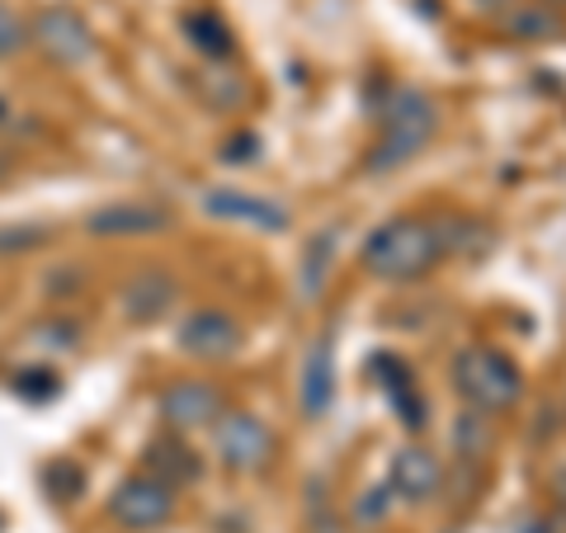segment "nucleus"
Segmentation results:
<instances>
[{
    "label": "nucleus",
    "instance_id": "obj_1",
    "mask_svg": "<svg viewBox=\"0 0 566 533\" xmlns=\"http://www.w3.org/2000/svg\"><path fill=\"white\" fill-rule=\"evenodd\" d=\"M359 260L382 283H420L449 260V232L434 218L401 212V218H387L382 227L368 232Z\"/></svg>",
    "mask_w": 566,
    "mask_h": 533
},
{
    "label": "nucleus",
    "instance_id": "obj_2",
    "mask_svg": "<svg viewBox=\"0 0 566 533\" xmlns=\"http://www.w3.org/2000/svg\"><path fill=\"white\" fill-rule=\"evenodd\" d=\"M453 393L468 411H482V416H505L515 411L520 397H524V373L520 364L510 359L505 349L495 345H463L453 354Z\"/></svg>",
    "mask_w": 566,
    "mask_h": 533
},
{
    "label": "nucleus",
    "instance_id": "obj_3",
    "mask_svg": "<svg viewBox=\"0 0 566 533\" xmlns=\"http://www.w3.org/2000/svg\"><path fill=\"white\" fill-rule=\"evenodd\" d=\"M439 128V109L434 100L416 91V85H401V91H392V100H387L382 109V123H378V142L374 151L364 156V170H397L406 161H416V156L430 147V137Z\"/></svg>",
    "mask_w": 566,
    "mask_h": 533
},
{
    "label": "nucleus",
    "instance_id": "obj_4",
    "mask_svg": "<svg viewBox=\"0 0 566 533\" xmlns=\"http://www.w3.org/2000/svg\"><path fill=\"white\" fill-rule=\"evenodd\" d=\"M212 458L232 477H260L279 458V439L255 411H222L212 420Z\"/></svg>",
    "mask_w": 566,
    "mask_h": 533
},
{
    "label": "nucleus",
    "instance_id": "obj_5",
    "mask_svg": "<svg viewBox=\"0 0 566 533\" xmlns=\"http://www.w3.org/2000/svg\"><path fill=\"white\" fill-rule=\"evenodd\" d=\"M29 43L43 52L52 66H81L95 58V29L85 24L81 10L71 6H43L29 20Z\"/></svg>",
    "mask_w": 566,
    "mask_h": 533
},
{
    "label": "nucleus",
    "instance_id": "obj_6",
    "mask_svg": "<svg viewBox=\"0 0 566 533\" xmlns=\"http://www.w3.org/2000/svg\"><path fill=\"white\" fill-rule=\"evenodd\" d=\"M109 520L118 529L151 533L175 520V491L166 482H156L151 472H133L109 491Z\"/></svg>",
    "mask_w": 566,
    "mask_h": 533
},
{
    "label": "nucleus",
    "instance_id": "obj_7",
    "mask_svg": "<svg viewBox=\"0 0 566 533\" xmlns=\"http://www.w3.org/2000/svg\"><path fill=\"white\" fill-rule=\"evenodd\" d=\"M227 411V393L212 378H180L156 397V416L166 420V430H212V420Z\"/></svg>",
    "mask_w": 566,
    "mask_h": 533
},
{
    "label": "nucleus",
    "instance_id": "obj_8",
    "mask_svg": "<svg viewBox=\"0 0 566 533\" xmlns=\"http://www.w3.org/2000/svg\"><path fill=\"white\" fill-rule=\"evenodd\" d=\"M387 491H392V501L430 505L444 491V458L434 449H424V443H406V449L392 453V463H387Z\"/></svg>",
    "mask_w": 566,
    "mask_h": 533
},
{
    "label": "nucleus",
    "instance_id": "obj_9",
    "mask_svg": "<svg viewBox=\"0 0 566 533\" xmlns=\"http://www.w3.org/2000/svg\"><path fill=\"white\" fill-rule=\"evenodd\" d=\"M241 341H245L241 322L232 312H222V307H199V312H189L180 322V349L189 354V359L222 364V359H232V354L241 349Z\"/></svg>",
    "mask_w": 566,
    "mask_h": 533
},
{
    "label": "nucleus",
    "instance_id": "obj_10",
    "mask_svg": "<svg viewBox=\"0 0 566 533\" xmlns=\"http://www.w3.org/2000/svg\"><path fill=\"white\" fill-rule=\"evenodd\" d=\"M203 212L208 218H222V222H245L255 232H289V208L264 199V194L251 189H237V185H212L203 194Z\"/></svg>",
    "mask_w": 566,
    "mask_h": 533
},
{
    "label": "nucleus",
    "instance_id": "obj_11",
    "mask_svg": "<svg viewBox=\"0 0 566 533\" xmlns=\"http://www.w3.org/2000/svg\"><path fill=\"white\" fill-rule=\"evenodd\" d=\"M368 373H374V383L387 393V401H392V411L401 416V425L411 435H420L424 425H430V401H424L416 373L406 359H397V354H374V364H368Z\"/></svg>",
    "mask_w": 566,
    "mask_h": 533
},
{
    "label": "nucleus",
    "instance_id": "obj_12",
    "mask_svg": "<svg viewBox=\"0 0 566 533\" xmlns=\"http://www.w3.org/2000/svg\"><path fill=\"white\" fill-rule=\"evenodd\" d=\"M175 297H180V283H175L166 270L147 264V270H137L118 289V312L128 316L133 326H151V322H161V316L175 307Z\"/></svg>",
    "mask_w": 566,
    "mask_h": 533
},
{
    "label": "nucleus",
    "instance_id": "obj_13",
    "mask_svg": "<svg viewBox=\"0 0 566 533\" xmlns=\"http://www.w3.org/2000/svg\"><path fill=\"white\" fill-rule=\"evenodd\" d=\"M142 472H151L156 482L180 491V487H193L203 477V458L193 453L175 430H166V435H156L147 449H142Z\"/></svg>",
    "mask_w": 566,
    "mask_h": 533
},
{
    "label": "nucleus",
    "instance_id": "obj_14",
    "mask_svg": "<svg viewBox=\"0 0 566 533\" xmlns=\"http://www.w3.org/2000/svg\"><path fill=\"white\" fill-rule=\"evenodd\" d=\"M170 227V212L161 203H104L85 218L91 237H156Z\"/></svg>",
    "mask_w": 566,
    "mask_h": 533
},
{
    "label": "nucleus",
    "instance_id": "obj_15",
    "mask_svg": "<svg viewBox=\"0 0 566 533\" xmlns=\"http://www.w3.org/2000/svg\"><path fill=\"white\" fill-rule=\"evenodd\" d=\"M297 401H303L307 420H322L335 406V341L316 335V345L303 359V383H297Z\"/></svg>",
    "mask_w": 566,
    "mask_h": 533
},
{
    "label": "nucleus",
    "instance_id": "obj_16",
    "mask_svg": "<svg viewBox=\"0 0 566 533\" xmlns=\"http://www.w3.org/2000/svg\"><path fill=\"white\" fill-rule=\"evenodd\" d=\"M180 33H185L189 48L199 52L203 62H232L237 58V33H232V24H227L212 6L189 10L185 20H180Z\"/></svg>",
    "mask_w": 566,
    "mask_h": 533
},
{
    "label": "nucleus",
    "instance_id": "obj_17",
    "mask_svg": "<svg viewBox=\"0 0 566 533\" xmlns=\"http://www.w3.org/2000/svg\"><path fill=\"white\" fill-rule=\"evenodd\" d=\"M505 29H515V39H524V43H553V39H562L566 33V24L553 14V6H520L515 14L505 20Z\"/></svg>",
    "mask_w": 566,
    "mask_h": 533
},
{
    "label": "nucleus",
    "instance_id": "obj_18",
    "mask_svg": "<svg viewBox=\"0 0 566 533\" xmlns=\"http://www.w3.org/2000/svg\"><path fill=\"white\" fill-rule=\"evenodd\" d=\"M10 393L29 401V406H43L62 393V378H57V368H48V364H33V368H14L10 373Z\"/></svg>",
    "mask_w": 566,
    "mask_h": 533
},
{
    "label": "nucleus",
    "instance_id": "obj_19",
    "mask_svg": "<svg viewBox=\"0 0 566 533\" xmlns=\"http://www.w3.org/2000/svg\"><path fill=\"white\" fill-rule=\"evenodd\" d=\"M203 100L212 104V109H237V104L245 100V76H237V71H222V62H208V71H203Z\"/></svg>",
    "mask_w": 566,
    "mask_h": 533
},
{
    "label": "nucleus",
    "instance_id": "obj_20",
    "mask_svg": "<svg viewBox=\"0 0 566 533\" xmlns=\"http://www.w3.org/2000/svg\"><path fill=\"white\" fill-rule=\"evenodd\" d=\"M43 482H48V495H52V501H57V495H62V501H76V495L85 491V472L71 463V458H57V463H48V468H43Z\"/></svg>",
    "mask_w": 566,
    "mask_h": 533
},
{
    "label": "nucleus",
    "instance_id": "obj_21",
    "mask_svg": "<svg viewBox=\"0 0 566 533\" xmlns=\"http://www.w3.org/2000/svg\"><path fill=\"white\" fill-rule=\"evenodd\" d=\"M29 48V20L20 10H10L6 0H0V62L20 58V52Z\"/></svg>",
    "mask_w": 566,
    "mask_h": 533
},
{
    "label": "nucleus",
    "instance_id": "obj_22",
    "mask_svg": "<svg viewBox=\"0 0 566 533\" xmlns=\"http://www.w3.org/2000/svg\"><path fill=\"white\" fill-rule=\"evenodd\" d=\"M76 326L66 322V316H57V322H43V326H33V341H39L43 349H76Z\"/></svg>",
    "mask_w": 566,
    "mask_h": 533
},
{
    "label": "nucleus",
    "instance_id": "obj_23",
    "mask_svg": "<svg viewBox=\"0 0 566 533\" xmlns=\"http://www.w3.org/2000/svg\"><path fill=\"white\" fill-rule=\"evenodd\" d=\"M387 505H392V491H387V487H374L359 505H354V520H359V524H378Z\"/></svg>",
    "mask_w": 566,
    "mask_h": 533
},
{
    "label": "nucleus",
    "instance_id": "obj_24",
    "mask_svg": "<svg viewBox=\"0 0 566 533\" xmlns=\"http://www.w3.org/2000/svg\"><path fill=\"white\" fill-rule=\"evenodd\" d=\"M43 241H48L43 227H20V232H0V251H33Z\"/></svg>",
    "mask_w": 566,
    "mask_h": 533
},
{
    "label": "nucleus",
    "instance_id": "obj_25",
    "mask_svg": "<svg viewBox=\"0 0 566 533\" xmlns=\"http://www.w3.org/2000/svg\"><path fill=\"white\" fill-rule=\"evenodd\" d=\"M255 151H260V137H255V133H241V137L227 142L222 161H227V166H241V161H255Z\"/></svg>",
    "mask_w": 566,
    "mask_h": 533
},
{
    "label": "nucleus",
    "instance_id": "obj_26",
    "mask_svg": "<svg viewBox=\"0 0 566 533\" xmlns=\"http://www.w3.org/2000/svg\"><path fill=\"white\" fill-rule=\"evenodd\" d=\"M10 114H14V109H10V100L0 95V128H6V123H10Z\"/></svg>",
    "mask_w": 566,
    "mask_h": 533
},
{
    "label": "nucleus",
    "instance_id": "obj_27",
    "mask_svg": "<svg viewBox=\"0 0 566 533\" xmlns=\"http://www.w3.org/2000/svg\"><path fill=\"white\" fill-rule=\"evenodd\" d=\"M543 6H553V10H566V0H543Z\"/></svg>",
    "mask_w": 566,
    "mask_h": 533
},
{
    "label": "nucleus",
    "instance_id": "obj_28",
    "mask_svg": "<svg viewBox=\"0 0 566 533\" xmlns=\"http://www.w3.org/2000/svg\"><path fill=\"white\" fill-rule=\"evenodd\" d=\"M0 529H6V514H0Z\"/></svg>",
    "mask_w": 566,
    "mask_h": 533
}]
</instances>
